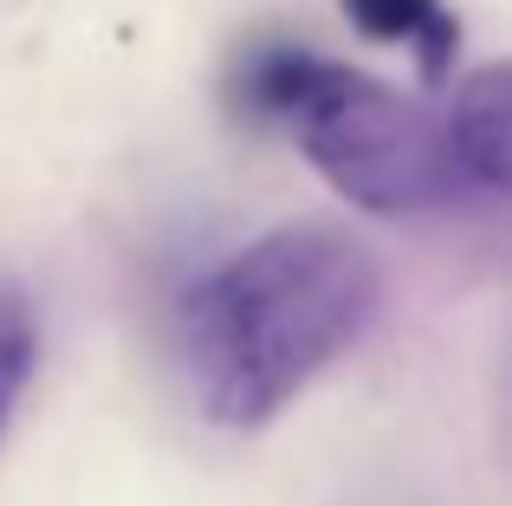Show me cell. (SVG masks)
Instances as JSON below:
<instances>
[{
    "label": "cell",
    "instance_id": "obj_1",
    "mask_svg": "<svg viewBox=\"0 0 512 506\" xmlns=\"http://www.w3.org/2000/svg\"><path fill=\"white\" fill-rule=\"evenodd\" d=\"M383 266L338 228H273L234 247L182 299V351L208 422L266 429L376 325Z\"/></svg>",
    "mask_w": 512,
    "mask_h": 506
},
{
    "label": "cell",
    "instance_id": "obj_2",
    "mask_svg": "<svg viewBox=\"0 0 512 506\" xmlns=\"http://www.w3.org/2000/svg\"><path fill=\"white\" fill-rule=\"evenodd\" d=\"M227 104L247 124L286 130L305 163L370 215H428L480 189L448 124H435L396 85L292 39L240 46L227 65Z\"/></svg>",
    "mask_w": 512,
    "mask_h": 506
},
{
    "label": "cell",
    "instance_id": "obj_3",
    "mask_svg": "<svg viewBox=\"0 0 512 506\" xmlns=\"http://www.w3.org/2000/svg\"><path fill=\"white\" fill-rule=\"evenodd\" d=\"M448 130H454V150H461L467 176H474L480 189L512 195V59L480 65V72L454 91Z\"/></svg>",
    "mask_w": 512,
    "mask_h": 506
},
{
    "label": "cell",
    "instance_id": "obj_4",
    "mask_svg": "<svg viewBox=\"0 0 512 506\" xmlns=\"http://www.w3.org/2000/svg\"><path fill=\"white\" fill-rule=\"evenodd\" d=\"M344 20L357 26L363 39H383V46H409L422 59L428 78L448 72L454 46H461V26L441 0H338Z\"/></svg>",
    "mask_w": 512,
    "mask_h": 506
},
{
    "label": "cell",
    "instance_id": "obj_5",
    "mask_svg": "<svg viewBox=\"0 0 512 506\" xmlns=\"http://www.w3.org/2000/svg\"><path fill=\"white\" fill-rule=\"evenodd\" d=\"M33 364H39V318H33V299H26L13 279H0V435H7L13 403H20Z\"/></svg>",
    "mask_w": 512,
    "mask_h": 506
}]
</instances>
